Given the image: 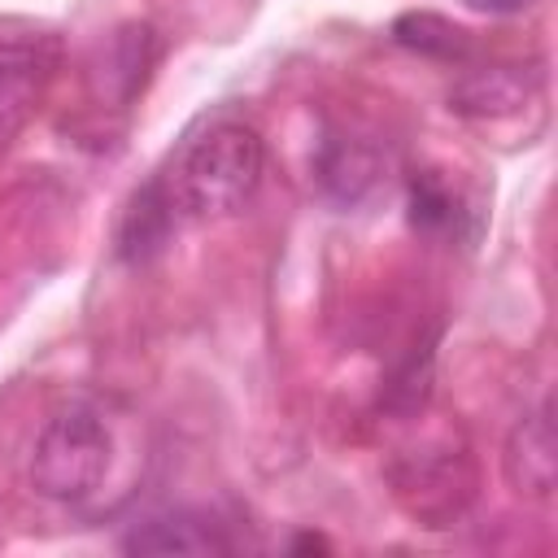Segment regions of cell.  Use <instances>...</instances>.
Returning a JSON list of instances; mask_svg holds the SVG:
<instances>
[{"label": "cell", "instance_id": "6da1fadb", "mask_svg": "<svg viewBox=\"0 0 558 558\" xmlns=\"http://www.w3.org/2000/svg\"><path fill=\"white\" fill-rule=\"evenodd\" d=\"M266 144L240 118H214L179 144L170 166L157 174L179 218L205 222L244 209L262 183Z\"/></svg>", "mask_w": 558, "mask_h": 558}, {"label": "cell", "instance_id": "7a4b0ae2", "mask_svg": "<svg viewBox=\"0 0 558 558\" xmlns=\"http://www.w3.org/2000/svg\"><path fill=\"white\" fill-rule=\"evenodd\" d=\"M113 436L96 405H61L35 436L31 449V488L48 501H83L100 488L109 471Z\"/></svg>", "mask_w": 558, "mask_h": 558}, {"label": "cell", "instance_id": "3957f363", "mask_svg": "<svg viewBox=\"0 0 558 558\" xmlns=\"http://www.w3.org/2000/svg\"><path fill=\"white\" fill-rule=\"evenodd\" d=\"M388 484L410 519H418L423 527H453L475 501L480 475L466 445L427 440L418 449H401L388 462Z\"/></svg>", "mask_w": 558, "mask_h": 558}, {"label": "cell", "instance_id": "277c9868", "mask_svg": "<svg viewBox=\"0 0 558 558\" xmlns=\"http://www.w3.org/2000/svg\"><path fill=\"white\" fill-rule=\"evenodd\" d=\"M122 549L126 554H140V558H209V554H231V536H227V523H218L209 510H192V506H179V510H157L140 523H131V532L122 536Z\"/></svg>", "mask_w": 558, "mask_h": 558}, {"label": "cell", "instance_id": "5b68a950", "mask_svg": "<svg viewBox=\"0 0 558 558\" xmlns=\"http://www.w3.org/2000/svg\"><path fill=\"white\" fill-rule=\"evenodd\" d=\"M501 471H506V484L519 493V497H549L554 484H558V436H554V405L541 401L532 414H523L506 440V453H501Z\"/></svg>", "mask_w": 558, "mask_h": 558}, {"label": "cell", "instance_id": "8992f818", "mask_svg": "<svg viewBox=\"0 0 558 558\" xmlns=\"http://www.w3.org/2000/svg\"><path fill=\"white\" fill-rule=\"evenodd\" d=\"M541 87V74L527 65H480L449 87V109L462 118H510Z\"/></svg>", "mask_w": 558, "mask_h": 558}, {"label": "cell", "instance_id": "52a82bcc", "mask_svg": "<svg viewBox=\"0 0 558 558\" xmlns=\"http://www.w3.org/2000/svg\"><path fill=\"white\" fill-rule=\"evenodd\" d=\"M61 65V44L52 35L0 39V109L26 118Z\"/></svg>", "mask_w": 558, "mask_h": 558}, {"label": "cell", "instance_id": "ba28073f", "mask_svg": "<svg viewBox=\"0 0 558 558\" xmlns=\"http://www.w3.org/2000/svg\"><path fill=\"white\" fill-rule=\"evenodd\" d=\"M174 222H179V214H174V205L166 201L161 183H157V179L144 183V187L126 201V209H122V222H118V253H122L126 262H135V266L148 262V257H157V253L166 248Z\"/></svg>", "mask_w": 558, "mask_h": 558}, {"label": "cell", "instance_id": "9c48e42d", "mask_svg": "<svg viewBox=\"0 0 558 558\" xmlns=\"http://www.w3.org/2000/svg\"><path fill=\"white\" fill-rule=\"evenodd\" d=\"M153 61H157V31H153L148 22L122 26V31L109 39L105 61H100V83H105L109 100H113V105L135 100V92L144 87Z\"/></svg>", "mask_w": 558, "mask_h": 558}, {"label": "cell", "instance_id": "30bf717a", "mask_svg": "<svg viewBox=\"0 0 558 558\" xmlns=\"http://www.w3.org/2000/svg\"><path fill=\"white\" fill-rule=\"evenodd\" d=\"M379 174H384V161H379V153H375L371 144H362V140H331V144L323 148V157H318V187H323L331 201H340V205L366 201V196L375 192Z\"/></svg>", "mask_w": 558, "mask_h": 558}, {"label": "cell", "instance_id": "8fae6325", "mask_svg": "<svg viewBox=\"0 0 558 558\" xmlns=\"http://www.w3.org/2000/svg\"><path fill=\"white\" fill-rule=\"evenodd\" d=\"M392 44H401L405 52L432 57V61H466L471 57V35L449 22L445 13L432 9H410L392 22Z\"/></svg>", "mask_w": 558, "mask_h": 558}, {"label": "cell", "instance_id": "7c38bea8", "mask_svg": "<svg viewBox=\"0 0 558 558\" xmlns=\"http://www.w3.org/2000/svg\"><path fill=\"white\" fill-rule=\"evenodd\" d=\"M453 218H458V201L449 196V187L440 179H432V174H418L410 183V222L418 231L436 235V231H449Z\"/></svg>", "mask_w": 558, "mask_h": 558}, {"label": "cell", "instance_id": "4fadbf2b", "mask_svg": "<svg viewBox=\"0 0 558 558\" xmlns=\"http://www.w3.org/2000/svg\"><path fill=\"white\" fill-rule=\"evenodd\" d=\"M466 4L480 13H514V9H527L532 0H466Z\"/></svg>", "mask_w": 558, "mask_h": 558}, {"label": "cell", "instance_id": "5bb4252c", "mask_svg": "<svg viewBox=\"0 0 558 558\" xmlns=\"http://www.w3.org/2000/svg\"><path fill=\"white\" fill-rule=\"evenodd\" d=\"M17 122H22L17 113H9V109H0V148H4V140H9L13 131H17Z\"/></svg>", "mask_w": 558, "mask_h": 558}]
</instances>
